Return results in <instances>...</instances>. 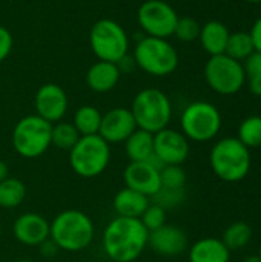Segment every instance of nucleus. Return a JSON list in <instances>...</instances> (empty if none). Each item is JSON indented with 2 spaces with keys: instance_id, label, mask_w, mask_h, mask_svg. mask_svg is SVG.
Here are the masks:
<instances>
[{
  "instance_id": "f8f14e48",
  "label": "nucleus",
  "mask_w": 261,
  "mask_h": 262,
  "mask_svg": "<svg viewBox=\"0 0 261 262\" xmlns=\"http://www.w3.org/2000/svg\"><path fill=\"white\" fill-rule=\"evenodd\" d=\"M162 167L163 164L155 158V155L149 161L129 163L123 172L125 187L143 193L148 198H152L162 189V181H160Z\"/></svg>"
},
{
  "instance_id": "7ed1b4c3",
  "label": "nucleus",
  "mask_w": 261,
  "mask_h": 262,
  "mask_svg": "<svg viewBox=\"0 0 261 262\" xmlns=\"http://www.w3.org/2000/svg\"><path fill=\"white\" fill-rule=\"evenodd\" d=\"M249 149L234 137L218 140L209 154V164L217 178L226 183L245 180L251 170Z\"/></svg>"
},
{
  "instance_id": "c9c22d12",
  "label": "nucleus",
  "mask_w": 261,
  "mask_h": 262,
  "mask_svg": "<svg viewBox=\"0 0 261 262\" xmlns=\"http://www.w3.org/2000/svg\"><path fill=\"white\" fill-rule=\"evenodd\" d=\"M249 34H251V38H252L255 51L261 52V17H258L255 20V23L252 25V29H251Z\"/></svg>"
},
{
  "instance_id": "58836bf2",
  "label": "nucleus",
  "mask_w": 261,
  "mask_h": 262,
  "mask_svg": "<svg viewBox=\"0 0 261 262\" xmlns=\"http://www.w3.org/2000/svg\"><path fill=\"white\" fill-rule=\"evenodd\" d=\"M243 262H261L260 255H252V256H248V258H245V261Z\"/></svg>"
},
{
  "instance_id": "72a5a7b5",
  "label": "nucleus",
  "mask_w": 261,
  "mask_h": 262,
  "mask_svg": "<svg viewBox=\"0 0 261 262\" xmlns=\"http://www.w3.org/2000/svg\"><path fill=\"white\" fill-rule=\"evenodd\" d=\"M12 46H14L12 34L5 26H0V63L8 58V55L12 51Z\"/></svg>"
},
{
  "instance_id": "4c0bfd02",
  "label": "nucleus",
  "mask_w": 261,
  "mask_h": 262,
  "mask_svg": "<svg viewBox=\"0 0 261 262\" xmlns=\"http://www.w3.org/2000/svg\"><path fill=\"white\" fill-rule=\"evenodd\" d=\"M9 177V169H8V164L3 161V160H0V183L3 181V180H6Z\"/></svg>"
},
{
  "instance_id": "ddd939ff",
  "label": "nucleus",
  "mask_w": 261,
  "mask_h": 262,
  "mask_svg": "<svg viewBox=\"0 0 261 262\" xmlns=\"http://www.w3.org/2000/svg\"><path fill=\"white\" fill-rule=\"evenodd\" d=\"M154 155L163 166H182L189 157V140L180 130L165 127L154 134Z\"/></svg>"
},
{
  "instance_id": "473e14b6",
  "label": "nucleus",
  "mask_w": 261,
  "mask_h": 262,
  "mask_svg": "<svg viewBox=\"0 0 261 262\" xmlns=\"http://www.w3.org/2000/svg\"><path fill=\"white\" fill-rule=\"evenodd\" d=\"M243 69L246 74V78L261 75V52L254 51L245 61H243Z\"/></svg>"
},
{
  "instance_id": "ea45409f",
  "label": "nucleus",
  "mask_w": 261,
  "mask_h": 262,
  "mask_svg": "<svg viewBox=\"0 0 261 262\" xmlns=\"http://www.w3.org/2000/svg\"><path fill=\"white\" fill-rule=\"evenodd\" d=\"M248 3H254V5H258V3H261V0H246Z\"/></svg>"
},
{
  "instance_id": "79ce46f5",
  "label": "nucleus",
  "mask_w": 261,
  "mask_h": 262,
  "mask_svg": "<svg viewBox=\"0 0 261 262\" xmlns=\"http://www.w3.org/2000/svg\"><path fill=\"white\" fill-rule=\"evenodd\" d=\"M258 255H260V258H261V246H260V253H258Z\"/></svg>"
},
{
  "instance_id": "412c9836",
  "label": "nucleus",
  "mask_w": 261,
  "mask_h": 262,
  "mask_svg": "<svg viewBox=\"0 0 261 262\" xmlns=\"http://www.w3.org/2000/svg\"><path fill=\"white\" fill-rule=\"evenodd\" d=\"M229 34L231 32L225 23L218 20H209L202 26L198 40L202 43V48L212 57V55L225 54Z\"/></svg>"
},
{
  "instance_id": "9b49d317",
  "label": "nucleus",
  "mask_w": 261,
  "mask_h": 262,
  "mask_svg": "<svg viewBox=\"0 0 261 262\" xmlns=\"http://www.w3.org/2000/svg\"><path fill=\"white\" fill-rule=\"evenodd\" d=\"M137 20L146 35L169 38L174 35L178 14L165 0H146L137 11Z\"/></svg>"
},
{
  "instance_id": "f704fd0d",
  "label": "nucleus",
  "mask_w": 261,
  "mask_h": 262,
  "mask_svg": "<svg viewBox=\"0 0 261 262\" xmlns=\"http://www.w3.org/2000/svg\"><path fill=\"white\" fill-rule=\"evenodd\" d=\"M38 247H40V253L45 258H52V256H55L60 252V249L57 247V244L51 238H48L46 241H43Z\"/></svg>"
},
{
  "instance_id": "5701e85b",
  "label": "nucleus",
  "mask_w": 261,
  "mask_h": 262,
  "mask_svg": "<svg viewBox=\"0 0 261 262\" xmlns=\"http://www.w3.org/2000/svg\"><path fill=\"white\" fill-rule=\"evenodd\" d=\"M102 112L100 109H97L95 106L91 104H83L80 106L75 114H74V120L72 124L75 126V129L78 130V134L82 137L86 135H97L100 130V123H102Z\"/></svg>"
},
{
  "instance_id": "c85d7f7f",
  "label": "nucleus",
  "mask_w": 261,
  "mask_h": 262,
  "mask_svg": "<svg viewBox=\"0 0 261 262\" xmlns=\"http://www.w3.org/2000/svg\"><path fill=\"white\" fill-rule=\"evenodd\" d=\"M160 181L165 189H185L186 172L182 166H163L160 169Z\"/></svg>"
},
{
  "instance_id": "2f4dec72",
  "label": "nucleus",
  "mask_w": 261,
  "mask_h": 262,
  "mask_svg": "<svg viewBox=\"0 0 261 262\" xmlns=\"http://www.w3.org/2000/svg\"><path fill=\"white\" fill-rule=\"evenodd\" d=\"M138 220L142 221V224L146 227L148 232H154L166 224V210L163 207L151 203Z\"/></svg>"
},
{
  "instance_id": "a211bd4d",
  "label": "nucleus",
  "mask_w": 261,
  "mask_h": 262,
  "mask_svg": "<svg viewBox=\"0 0 261 262\" xmlns=\"http://www.w3.org/2000/svg\"><path fill=\"white\" fill-rule=\"evenodd\" d=\"M120 75L122 71L117 63L98 60L88 69L86 84L91 91L97 94H106L117 86Z\"/></svg>"
},
{
  "instance_id": "0eeeda50",
  "label": "nucleus",
  "mask_w": 261,
  "mask_h": 262,
  "mask_svg": "<svg viewBox=\"0 0 261 262\" xmlns=\"http://www.w3.org/2000/svg\"><path fill=\"white\" fill-rule=\"evenodd\" d=\"M52 124L38 115H26L20 118L12 129V147L26 160L42 157L51 147Z\"/></svg>"
},
{
  "instance_id": "7c9ffc66",
  "label": "nucleus",
  "mask_w": 261,
  "mask_h": 262,
  "mask_svg": "<svg viewBox=\"0 0 261 262\" xmlns=\"http://www.w3.org/2000/svg\"><path fill=\"white\" fill-rule=\"evenodd\" d=\"M151 200H152L151 203L163 207L165 210L172 209V207H177L183 203L185 189H165V187H162Z\"/></svg>"
},
{
  "instance_id": "4468645a",
  "label": "nucleus",
  "mask_w": 261,
  "mask_h": 262,
  "mask_svg": "<svg viewBox=\"0 0 261 262\" xmlns=\"http://www.w3.org/2000/svg\"><path fill=\"white\" fill-rule=\"evenodd\" d=\"M69 100L65 89L55 83H46L38 88L34 97L35 115L54 124L62 121L68 112Z\"/></svg>"
},
{
  "instance_id": "39448f33",
  "label": "nucleus",
  "mask_w": 261,
  "mask_h": 262,
  "mask_svg": "<svg viewBox=\"0 0 261 262\" xmlns=\"http://www.w3.org/2000/svg\"><path fill=\"white\" fill-rule=\"evenodd\" d=\"M135 64L149 75L166 77L178 68V52L168 38L143 37L134 48Z\"/></svg>"
},
{
  "instance_id": "f3484780",
  "label": "nucleus",
  "mask_w": 261,
  "mask_h": 262,
  "mask_svg": "<svg viewBox=\"0 0 261 262\" xmlns=\"http://www.w3.org/2000/svg\"><path fill=\"white\" fill-rule=\"evenodd\" d=\"M14 238L28 247H38L49 238V221L34 212L23 213L12 224Z\"/></svg>"
},
{
  "instance_id": "6e6552de",
  "label": "nucleus",
  "mask_w": 261,
  "mask_h": 262,
  "mask_svg": "<svg viewBox=\"0 0 261 262\" xmlns=\"http://www.w3.org/2000/svg\"><path fill=\"white\" fill-rule=\"evenodd\" d=\"M89 45L98 60L111 63H118L129 51V38L125 28L112 18H100L92 25Z\"/></svg>"
},
{
  "instance_id": "f03ea898",
  "label": "nucleus",
  "mask_w": 261,
  "mask_h": 262,
  "mask_svg": "<svg viewBox=\"0 0 261 262\" xmlns=\"http://www.w3.org/2000/svg\"><path fill=\"white\" fill-rule=\"evenodd\" d=\"M94 223L82 210H63L49 223V238L65 252H82L88 249L94 241Z\"/></svg>"
},
{
  "instance_id": "6ab92c4d",
  "label": "nucleus",
  "mask_w": 261,
  "mask_h": 262,
  "mask_svg": "<svg viewBox=\"0 0 261 262\" xmlns=\"http://www.w3.org/2000/svg\"><path fill=\"white\" fill-rule=\"evenodd\" d=\"M149 204H151V198L128 187L120 189L112 201V207L117 216H125V218H140Z\"/></svg>"
},
{
  "instance_id": "b1692460",
  "label": "nucleus",
  "mask_w": 261,
  "mask_h": 262,
  "mask_svg": "<svg viewBox=\"0 0 261 262\" xmlns=\"http://www.w3.org/2000/svg\"><path fill=\"white\" fill-rule=\"evenodd\" d=\"M26 198V186L22 180L8 177L0 183V207L15 209Z\"/></svg>"
},
{
  "instance_id": "2eb2a0df",
  "label": "nucleus",
  "mask_w": 261,
  "mask_h": 262,
  "mask_svg": "<svg viewBox=\"0 0 261 262\" xmlns=\"http://www.w3.org/2000/svg\"><path fill=\"white\" fill-rule=\"evenodd\" d=\"M137 129L134 115L131 109L126 107H114L102 115L98 135L108 144L125 143L126 138Z\"/></svg>"
},
{
  "instance_id": "393cba45",
  "label": "nucleus",
  "mask_w": 261,
  "mask_h": 262,
  "mask_svg": "<svg viewBox=\"0 0 261 262\" xmlns=\"http://www.w3.org/2000/svg\"><path fill=\"white\" fill-rule=\"evenodd\" d=\"M80 134L72 123L68 121H57L52 124L51 129V146L60 150H71L75 143L80 140Z\"/></svg>"
},
{
  "instance_id": "cd10ccee",
  "label": "nucleus",
  "mask_w": 261,
  "mask_h": 262,
  "mask_svg": "<svg viewBox=\"0 0 261 262\" xmlns=\"http://www.w3.org/2000/svg\"><path fill=\"white\" fill-rule=\"evenodd\" d=\"M248 149H255L261 146V117L251 115L242 121L238 126V137H237Z\"/></svg>"
},
{
  "instance_id": "c756f323",
  "label": "nucleus",
  "mask_w": 261,
  "mask_h": 262,
  "mask_svg": "<svg viewBox=\"0 0 261 262\" xmlns=\"http://www.w3.org/2000/svg\"><path fill=\"white\" fill-rule=\"evenodd\" d=\"M200 29L202 26L198 25V21L192 17H178L175 29H174V35L180 40V41H194L198 40L200 35Z\"/></svg>"
},
{
  "instance_id": "dca6fc26",
  "label": "nucleus",
  "mask_w": 261,
  "mask_h": 262,
  "mask_svg": "<svg viewBox=\"0 0 261 262\" xmlns=\"http://www.w3.org/2000/svg\"><path fill=\"white\" fill-rule=\"evenodd\" d=\"M148 247H151V250L160 256H178L188 249V236L180 227L174 224H165L160 229L149 232Z\"/></svg>"
},
{
  "instance_id": "1a4fd4ad",
  "label": "nucleus",
  "mask_w": 261,
  "mask_h": 262,
  "mask_svg": "<svg viewBox=\"0 0 261 262\" xmlns=\"http://www.w3.org/2000/svg\"><path fill=\"white\" fill-rule=\"evenodd\" d=\"M182 134L195 143H206L217 137L222 127L220 111L208 101L188 104L180 118Z\"/></svg>"
},
{
  "instance_id": "f257e3e1",
  "label": "nucleus",
  "mask_w": 261,
  "mask_h": 262,
  "mask_svg": "<svg viewBox=\"0 0 261 262\" xmlns=\"http://www.w3.org/2000/svg\"><path fill=\"white\" fill-rule=\"evenodd\" d=\"M149 232L138 218L115 216L103 230V250L112 262H134L148 247Z\"/></svg>"
},
{
  "instance_id": "4be33fe9",
  "label": "nucleus",
  "mask_w": 261,
  "mask_h": 262,
  "mask_svg": "<svg viewBox=\"0 0 261 262\" xmlns=\"http://www.w3.org/2000/svg\"><path fill=\"white\" fill-rule=\"evenodd\" d=\"M125 152L129 163L149 161L154 157V134L137 127L126 138Z\"/></svg>"
},
{
  "instance_id": "a19ab883",
  "label": "nucleus",
  "mask_w": 261,
  "mask_h": 262,
  "mask_svg": "<svg viewBox=\"0 0 261 262\" xmlns=\"http://www.w3.org/2000/svg\"><path fill=\"white\" fill-rule=\"evenodd\" d=\"M14 262H34V261H31V259H17V261H14Z\"/></svg>"
},
{
  "instance_id": "e433bc0d",
  "label": "nucleus",
  "mask_w": 261,
  "mask_h": 262,
  "mask_svg": "<svg viewBox=\"0 0 261 262\" xmlns=\"http://www.w3.org/2000/svg\"><path fill=\"white\" fill-rule=\"evenodd\" d=\"M246 84H248L251 94H254L255 97H261V75L246 78Z\"/></svg>"
},
{
  "instance_id": "aec40b11",
  "label": "nucleus",
  "mask_w": 261,
  "mask_h": 262,
  "mask_svg": "<svg viewBox=\"0 0 261 262\" xmlns=\"http://www.w3.org/2000/svg\"><path fill=\"white\" fill-rule=\"evenodd\" d=\"M231 252L217 238H202L189 249V262H229Z\"/></svg>"
},
{
  "instance_id": "423d86ee",
  "label": "nucleus",
  "mask_w": 261,
  "mask_h": 262,
  "mask_svg": "<svg viewBox=\"0 0 261 262\" xmlns=\"http://www.w3.org/2000/svg\"><path fill=\"white\" fill-rule=\"evenodd\" d=\"M69 166L75 175L82 178L100 177L111 161V144L98 134L80 137L75 146L69 150Z\"/></svg>"
},
{
  "instance_id": "bb28decb",
  "label": "nucleus",
  "mask_w": 261,
  "mask_h": 262,
  "mask_svg": "<svg viewBox=\"0 0 261 262\" xmlns=\"http://www.w3.org/2000/svg\"><path fill=\"white\" fill-rule=\"evenodd\" d=\"M252 227L248 223L243 221H237L232 223L225 232H223V244L229 249V252L232 250H240L243 247H246L252 238Z\"/></svg>"
},
{
  "instance_id": "20e7f679",
  "label": "nucleus",
  "mask_w": 261,
  "mask_h": 262,
  "mask_svg": "<svg viewBox=\"0 0 261 262\" xmlns=\"http://www.w3.org/2000/svg\"><path fill=\"white\" fill-rule=\"evenodd\" d=\"M129 109L134 115L137 127L151 134H157L158 130L168 127L172 118L171 100L157 88L142 89L134 97Z\"/></svg>"
},
{
  "instance_id": "9d476101",
  "label": "nucleus",
  "mask_w": 261,
  "mask_h": 262,
  "mask_svg": "<svg viewBox=\"0 0 261 262\" xmlns=\"http://www.w3.org/2000/svg\"><path fill=\"white\" fill-rule=\"evenodd\" d=\"M205 80L214 92L220 95H234L246 84L243 63L226 54L212 55L205 64Z\"/></svg>"
},
{
  "instance_id": "a878e982",
  "label": "nucleus",
  "mask_w": 261,
  "mask_h": 262,
  "mask_svg": "<svg viewBox=\"0 0 261 262\" xmlns=\"http://www.w3.org/2000/svg\"><path fill=\"white\" fill-rule=\"evenodd\" d=\"M255 51L251 34L245 32V31H238V32H231L229 38H228V45L225 49V54L237 61H245L252 52Z\"/></svg>"
}]
</instances>
